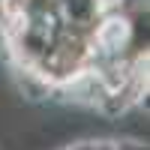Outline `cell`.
<instances>
[{
	"instance_id": "1",
	"label": "cell",
	"mask_w": 150,
	"mask_h": 150,
	"mask_svg": "<svg viewBox=\"0 0 150 150\" xmlns=\"http://www.w3.org/2000/svg\"><path fill=\"white\" fill-rule=\"evenodd\" d=\"M126 36H129V24L126 21L111 18V21H105L99 27V42L105 48H120V42H126Z\"/></svg>"
}]
</instances>
